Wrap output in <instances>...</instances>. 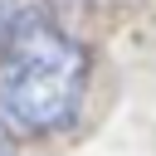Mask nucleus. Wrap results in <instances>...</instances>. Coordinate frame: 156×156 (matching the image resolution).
<instances>
[{"instance_id": "nucleus-1", "label": "nucleus", "mask_w": 156, "mask_h": 156, "mask_svg": "<svg viewBox=\"0 0 156 156\" xmlns=\"http://www.w3.org/2000/svg\"><path fill=\"white\" fill-rule=\"evenodd\" d=\"M88 93V49L44 15H24L0 39V112L24 136L68 127Z\"/></svg>"}, {"instance_id": "nucleus-2", "label": "nucleus", "mask_w": 156, "mask_h": 156, "mask_svg": "<svg viewBox=\"0 0 156 156\" xmlns=\"http://www.w3.org/2000/svg\"><path fill=\"white\" fill-rule=\"evenodd\" d=\"M10 122H5V112H0V156H15V141H10Z\"/></svg>"}, {"instance_id": "nucleus-3", "label": "nucleus", "mask_w": 156, "mask_h": 156, "mask_svg": "<svg viewBox=\"0 0 156 156\" xmlns=\"http://www.w3.org/2000/svg\"><path fill=\"white\" fill-rule=\"evenodd\" d=\"M15 20H20V15H15V10H10V0H0V39H5V34H10V24H15Z\"/></svg>"}]
</instances>
